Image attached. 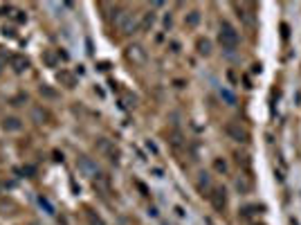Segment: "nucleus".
Returning <instances> with one entry per match:
<instances>
[{
    "label": "nucleus",
    "mask_w": 301,
    "mask_h": 225,
    "mask_svg": "<svg viewBox=\"0 0 301 225\" xmlns=\"http://www.w3.org/2000/svg\"><path fill=\"white\" fill-rule=\"evenodd\" d=\"M239 41H241V36H239V32H236V27L232 25V23L222 21L220 30H218V43H220V47L232 52V50L239 47Z\"/></svg>",
    "instance_id": "1"
},
{
    "label": "nucleus",
    "mask_w": 301,
    "mask_h": 225,
    "mask_svg": "<svg viewBox=\"0 0 301 225\" xmlns=\"http://www.w3.org/2000/svg\"><path fill=\"white\" fill-rule=\"evenodd\" d=\"M115 27H117L121 34H133V32L139 30V23L133 16V12H119L115 16Z\"/></svg>",
    "instance_id": "2"
},
{
    "label": "nucleus",
    "mask_w": 301,
    "mask_h": 225,
    "mask_svg": "<svg viewBox=\"0 0 301 225\" xmlns=\"http://www.w3.org/2000/svg\"><path fill=\"white\" fill-rule=\"evenodd\" d=\"M126 59H128L133 65H144L146 63V59H148V54L139 43H133V45L126 47Z\"/></svg>",
    "instance_id": "3"
},
{
    "label": "nucleus",
    "mask_w": 301,
    "mask_h": 225,
    "mask_svg": "<svg viewBox=\"0 0 301 225\" xmlns=\"http://www.w3.org/2000/svg\"><path fill=\"white\" fill-rule=\"evenodd\" d=\"M225 131H227V135H230L232 140H236V142H247V140H250V133H247V128L241 126L239 122H230L225 126Z\"/></svg>",
    "instance_id": "4"
},
{
    "label": "nucleus",
    "mask_w": 301,
    "mask_h": 225,
    "mask_svg": "<svg viewBox=\"0 0 301 225\" xmlns=\"http://www.w3.org/2000/svg\"><path fill=\"white\" fill-rule=\"evenodd\" d=\"M77 167H79V171H81L84 176H88V178H95V176L99 174V167H97L95 162H92L90 158H86V156H81V158H79Z\"/></svg>",
    "instance_id": "5"
},
{
    "label": "nucleus",
    "mask_w": 301,
    "mask_h": 225,
    "mask_svg": "<svg viewBox=\"0 0 301 225\" xmlns=\"http://www.w3.org/2000/svg\"><path fill=\"white\" fill-rule=\"evenodd\" d=\"M211 196V205L216 209H225V205H227V191L222 189V187H213V194Z\"/></svg>",
    "instance_id": "6"
},
{
    "label": "nucleus",
    "mask_w": 301,
    "mask_h": 225,
    "mask_svg": "<svg viewBox=\"0 0 301 225\" xmlns=\"http://www.w3.org/2000/svg\"><path fill=\"white\" fill-rule=\"evenodd\" d=\"M9 63H12L14 72H18V74H23L27 68H30V61H27L25 56H21V54H16V56H9Z\"/></svg>",
    "instance_id": "7"
},
{
    "label": "nucleus",
    "mask_w": 301,
    "mask_h": 225,
    "mask_svg": "<svg viewBox=\"0 0 301 225\" xmlns=\"http://www.w3.org/2000/svg\"><path fill=\"white\" fill-rule=\"evenodd\" d=\"M3 128H5L7 133L21 131V128H23V119H18V117H5V119H3Z\"/></svg>",
    "instance_id": "8"
},
{
    "label": "nucleus",
    "mask_w": 301,
    "mask_h": 225,
    "mask_svg": "<svg viewBox=\"0 0 301 225\" xmlns=\"http://www.w3.org/2000/svg\"><path fill=\"white\" fill-rule=\"evenodd\" d=\"M56 79H59V84L65 86V88H74L77 86V77L72 72H67V70H61V72L56 74Z\"/></svg>",
    "instance_id": "9"
},
{
    "label": "nucleus",
    "mask_w": 301,
    "mask_h": 225,
    "mask_svg": "<svg viewBox=\"0 0 301 225\" xmlns=\"http://www.w3.org/2000/svg\"><path fill=\"white\" fill-rule=\"evenodd\" d=\"M92 185H95V189L104 191V194H108V189H110V183H108V176H106V174H97L95 178H92Z\"/></svg>",
    "instance_id": "10"
},
{
    "label": "nucleus",
    "mask_w": 301,
    "mask_h": 225,
    "mask_svg": "<svg viewBox=\"0 0 301 225\" xmlns=\"http://www.w3.org/2000/svg\"><path fill=\"white\" fill-rule=\"evenodd\" d=\"M196 50L200 56H209L211 54V41L209 38H198L196 41Z\"/></svg>",
    "instance_id": "11"
},
{
    "label": "nucleus",
    "mask_w": 301,
    "mask_h": 225,
    "mask_svg": "<svg viewBox=\"0 0 301 225\" xmlns=\"http://www.w3.org/2000/svg\"><path fill=\"white\" fill-rule=\"evenodd\" d=\"M198 23H200V12L198 9H193V12H189L184 16V25L187 27H198Z\"/></svg>",
    "instance_id": "12"
},
{
    "label": "nucleus",
    "mask_w": 301,
    "mask_h": 225,
    "mask_svg": "<svg viewBox=\"0 0 301 225\" xmlns=\"http://www.w3.org/2000/svg\"><path fill=\"white\" fill-rule=\"evenodd\" d=\"M43 61H45L47 68H56V61H59V54L54 50H45L43 52Z\"/></svg>",
    "instance_id": "13"
},
{
    "label": "nucleus",
    "mask_w": 301,
    "mask_h": 225,
    "mask_svg": "<svg viewBox=\"0 0 301 225\" xmlns=\"http://www.w3.org/2000/svg\"><path fill=\"white\" fill-rule=\"evenodd\" d=\"M153 25H155V14H153V12H146V14L142 16V23H139V30L148 32Z\"/></svg>",
    "instance_id": "14"
},
{
    "label": "nucleus",
    "mask_w": 301,
    "mask_h": 225,
    "mask_svg": "<svg viewBox=\"0 0 301 225\" xmlns=\"http://www.w3.org/2000/svg\"><path fill=\"white\" fill-rule=\"evenodd\" d=\"M86 218H88V223L90 225H106V221L99 216V214L95 212V209H90V207H86Z\"/></svg>",
    "instance_id": "15"
},
{
    "label": "nucleus",
    "mask_w": 301,
    "mask_h": 225,
    "mask_svg": "<svg viewBox=\"0 0 301 225\" xmlns=\"http://www.w3.org/2000/svg\"><path fill=\"white\" fill-rule=\"evenodd\" d=\"M32 117H34V122L36 124H43V119L47 117V113L43 111V108H32Z\"/></svg>",
    "instance_id": "16"
},
{
    "label": "nucleus",
    "mask_w": 301,
    "mask_h": 225,
    "mask_svg": "<svg viewBox=\"0 0 301 225\" xmlns=\"http://www.w3.org/2000/svg\"><path fill=\"white\" fill-rule=\"evenodd\" d=\"M9 16H12L16 23H25V21H27L25 12H21V9H12V14H9Z\"/></svg>",
    "instance_id": "17"
},
{
    "label": "nucleus",
    "mask_w": 301,
    "mask_h": 225,
    "mask_svg": "<svg viewBox=\"0 0 301 225\" xmlns=\"http://www.w3.org/2000/svg\"><path fill=\"white\" fill-rule=\"evenodd\" d=\"M198 189H209V176H207V174H200V176H198Z\"/></svg>",
    "instance_id": "18"
},
{
    "label": "nucleus",
    "mask_w": 301,
    "mask_h": 225,
    "mask_svg": "<svg viewBox=\"0 0 301 225\" xmlns=\"http://www.w3.org/2000/svg\"><path fill=\"white\" fill-rule=\"evenodd\" d=\"M38 203H41V207H45L50 214H54V207L50 205V200H47V198H43V196H41V198H38Z\"/></svg>",
    "instance_id": "19"
},
{
    "label": "nucleus",
    "mask_w": 301,
    "mask_h": 225,
    "mask_svg": "<svg viewBox=\"0 0 301 225\" xmlns=\"http://www.w3.org/2000/svg\"><path fill=\"white\" fill-rule=\"evenodd\" d=\"M3 36L14 38V36H16V32H14V27H3Z\"/></svg>",
    "instance_id": "20"
},
{
    "label": "nucleus",
    "mask_w": 301,
    "mask_h": 225,
    "mask_svg": "<svg viewBox=\"0 0 301 225\" xmlns=\"http://www.w3.org/2000/svg\"><path fill=\"white\" fill-rule=\"evenodd\" d=\"M213 167H216V171H225L227 169V165L222 160H216V162H213Z\"/></svg>",
    "instance_id": "21"
},
{
    "label": "nucleus",
    "mask_w": 301,
    "mask_h": 225,
    "mask_svg": "<svg viewBox=\"0 0 301 225\" xmlns=\"http://www.w3.org/2000/svg\"><path fill=\"white\" fill-rule=\"evenodd\" d=\"M124 106H135V97L126 95V97H124Z\"/></svg>",
    "instance_id": "22"
},
{
    "label": "nucleus",
    "mask_w": 301,
    "mask_h": 225,
    "mask_svg": "<svg viewBox=\"0 0 301 225\" xmlns=\"http://www.w3.org/2000/svg\"><path fill=\"white\" fill-rule=\"evenodd\" d=\"M3 68H5V63H3V59H0V74H3Z\"/></svg>",
    "instance_id": "23"
}]
</instances>
